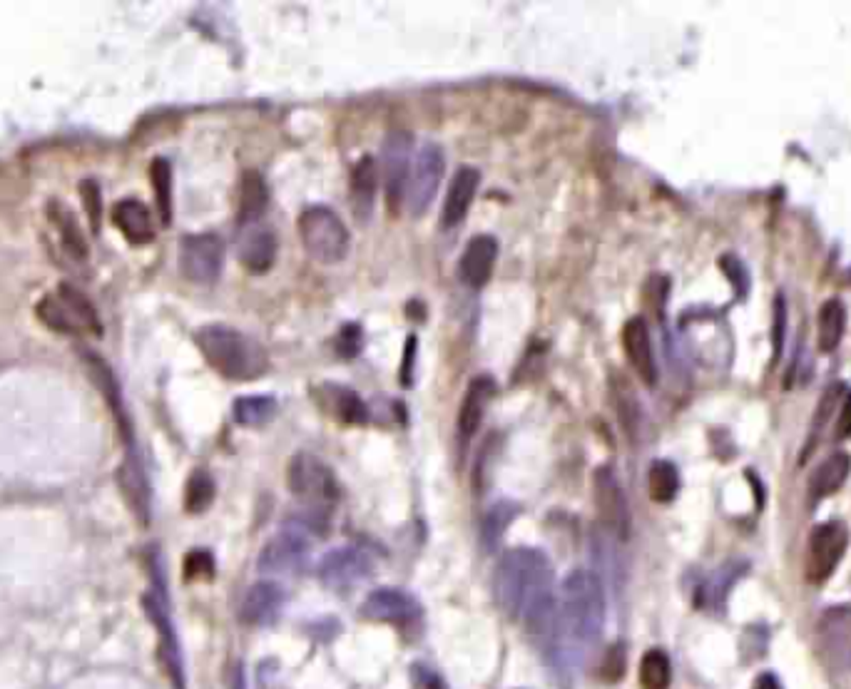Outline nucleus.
Segmentation results:
<instances>
[{
  "instance_id": "1",
  "label": "nucleus",
  "mask_w": 851,
  "mask_h": 689,
  "mask_svg": "<svg viewBox=\"0 0 851 689\" xmlns=\"http://www.w3.org/2000/svg\"><path fill=\"white\" fill-rule=\"evenodd\" d=\"M553 592L550 560L535 548H513L496 568V597L503 612L521 617L528 605Z\"/></svg>"
},
{
  "instance_id": "2",
  "label": "nucleus",
  "mask_w": 851,
  "mask_h": 689,
  "mask_svg": "<svg viewBox=\"0 0 851 689\" xmlns=\"http://www.w3.org/2000/svg\"><path fill=\"white\" fill-rule=\"evenodd\" d=\"M560 630L570 642L590 647L605 627V590L590 570H573L560 590Z\"/></svg>"
},
{
  "instance_id": "3",
  "label": "nucleus",
  "mask_w": 851,
  "mask_h": 689,
  "mask_svg": "<svg viewBox=\"0 0 851 689\" xmlns=\"http://www.w3.org/2000/svg\"><path fill=\"white\" fill-rule=\"evenodd\" d=\"M195 341L207 364L229 381H252L267 369V351L234 326L207 324L197 329Z\"/></svg>"
},
{
  "instance_id": "4",
  "label": "nucleus",
  "mask_w": 851,
  "mask_h": 689,
  "mask_svg": "<svg viewBox=\"0 0 851 689\" xmlns=\"http://www.w3.org/2000/svg\"><path fill=\"white\" fill-rule=\"evenodd\" d=\"M35 314L48 329L68 336H95L103 331L98 309L78 287L58 284L35 306Z\"/></svg>"
},
{
  "instance_id": "5",
  "label": "nucleus",
  "mask_w": 851,
  "mask_h": 689,
  "mask_svg": "<svg viewBox=\"0 0 851 689\" xmlns=\"http://www.w3.org/2000/svg\"><path fill=\"white\" fill-rule=\"evenodd\" d=\"M299 237L304 249L321 264H336L349 252V229L331 207H307L299 214Z\"/></svg>"
},
{
  "instance_id": "6",
  "label": "nucleus",
  "mask_w": 851,
  "mask_h": 689,
  "mask_svg": "<svg viewBox=\"0 0 851 689\" xmlns=\"http://www.w3.org/2000/svg\"><path fill=\"white\" fill-rule=\"evenodd\" d=\"M443 172H446V155H443L441 147L436 142L421 145V150L414 155V162H411L409 182H406L404 204L409 214L421 217L431 207L433 197L441 187Z\"/></svg>"
},
{
  "instance_id": "7",
  "label": "nucleus",
  "mask_w": 851,
  "mask_h": 689,
  "mask_svg": "<svg viewBox=\"0 0 851 689\" xmlns=\"http://www.w3.org/2000/svg\"><path fill=\"white\" fill-rule=\"evenodd\" d=\"M312 555L304 528H284L264 543L257 558V570L264 575H297Z\"/></svg>"
},
{
  "instance_id": "8",
  "label": "nucleus",
  "mask_w": 851,
  "mask_h": 689,
  "mask_svg": "<svg viewBox=\"0 0 851 689\" xmlns=\"http://www.w3.org/2000/svg\"><path fill=\"white\" fill-rule=\"evenodd\" d=\"M849 533L847 525L839 520H829V523L817 525L812 530L807 548V580L814 585H822L832 578L837 565L842 563L844 553H847Z\"/></svg>"
},
{
  "instance_id": "9",
  "label": "nucleus",
  "mask_w": 851,
  "mask_h": 689,
  "mask_svg": "<svg viewBox=\"0 0 851 689\" xmlns=\"http://www.w3.org/2000/svg\"><path fill=\"white\" fill-rule=\"evenodd\" d=\"M289 491L307 503H334L339 495L334 471L312 453H297L287 471Z\"/></svg>"
},
{
  "instance_id": "10",
  "label": "nucleus",
  "mask_w": 851,
  "mask_h": 689,
  "mask_svg": "<svg viewBox=\"0 0 851 689\" xmlns=\"http://www.w3.org/2000/svg\"><path fill=\"white\" fill-rule=\"evenodd\" d=\"M222 242L214 234H187L180 244V269L192 284H214L222 272Z\"/></svg>"
},
{
  "instance_id": "11",
  "label": "nucleus",
  "mask_w": 851,
  "mask_h": 689,
  "mask_svg": "<svg viewBox=\"0 0 851 689\" xmlns=\"http://www.w3.org/2000/svg\"><path fill=\"white\" fill-rule=\"evenodd\" d=\"M374 570L371 558L359 548H334L319 560V580L326 588L341 592L351 590L354 585H359L361 580H366Z\"/></svg>"
},
{
  "instance_id": "12",
  "label": "nucleus",
  "mask_w": 851,
  "mask_h": 689,
  "mask_svg": "<svg viewBox=\"0 0 851 689\" xmlns=\"http://www.w3.org/2000/svg\"><path fill=\"white\" fill-rule=\"evenodd\" d=\"M411 135L406 130H394L384 142V187L389 207L399 212L406 197V182L411 172Z\"/></svg>"
},
{
  "instance_id": "13",
  "label": "nucleus",
  "mask_w": 851,
  "mask_h": 689,
  "mask_svg": "<svg viewBox=\"0 0 851 689\" xmlns=\"http://www.w3.org/2000/svg\"><path fill=\"white\" fill-rule=\"evenodd\" d=\"M819 650L829 667L837 672L851 670V612L849 607H832L824 612L817 627Z\"/></svg>"
},
{
  "instance_id": "14",
  "label": "nucleus",
  "mask_w": 851,
  "mask_h": 689,
  "mask_svg": "<svg viewBox=\"0 0 851 689\" xmlns=\"http://www.w3.org/2000/svg\"><path fill=\"white\" fill-rule=\"evenodd\" d=\"M595 508H598V515L605 528H608V533L618 535V538H628V498H625L623 488H620L618 476L610 468H600L595 473Z\"/></svg>"
},
{
  "instance_id": "15",
  "label": "nucleus",
  "mask_w": 851,
  "mask_h": 689,
  "mask_svg": "<svg viewBox=\"0 0 851 689\" xmlns=\"http://www.w3.org/2000/svg\"><path fill=\"white\" fill-rule=\"evenodd\" d=\"M364 617L374 622H389V625H409L419 620L421 607L409 592L396 588H379L371 592L361 605Z\"/></svg>"
},
{
  "instance_id": "16",
  "label": "nucleus",
  "mask_w": 851,
  "mask_h": 689,
  "mask_svg": "<svg viewBox=\"0 0 851 689\" xmlns=\"http://www.w3.org/2000/svg\"><path fill=\"white\" fill-rule=\"evenodd\" d=\"M496 259H498L496 239H493L491 234H476L461 254V264H458L461 282L471 289L486 287V282L493 274V267H496Z\"/></svg>"
},
{
  "instance_id": "17",
  "label": "nucleus",
  "mask_w": 851,
  "mask_h": 689,
  "mask_svg": "<svg viewBox=\"0 0 851 689\" xmlns=\"http://www.w3.org/2000/svg\"><path fill=\"white\" fill-rule=\"evenodd\" d=\"M282 605V588H279L277 583H272V580H262V583H254L252 588L247 590L242 607H239V617H242L244 625L267 627L272 625V622H277Z\"/></svg>"
},
{
  "instance_id": "18",
  "label": "nucleus",
  "mask_w": 851,
  "mask_h": 689,
  "mask_svg": "<svg viewBox=\"0 0 851 689\" xmlns=\"http://www.w3.org/2000/svg\"><path fill=\"white\" fill-rule=\"evenodd\" d=\"M623 349L625 354H628V361L635 369V374H638L647 386L655 384L657 381L655 351H652L650 329H647L642 316H633V319H628V324L623 326Z\"/></svg>"
},
{
  "instance_id": "19",
  "label": "nucleus",
  "mask_w": 851,
  "mask_h": 689,
  "mask_svg": "<svg viewBox=\"0 0 851 689\" xmlns=\"http://www.w3.org/2000/svg\"><path fill=\"white\" fill-rule=\"evenodd\" d=\"M478 185H481V172L476 167H458L451 185H448L446 199H443L441 227H456L466 217L473 199H476Z\"/></svg>"
},
{
  "instance_id": "20",
  "label": "nucleus",
  "mask_w": 851,
  "mask_h": 689,
  "mask_svg": "<svg viewBox=\"0 0 851 689\" xmlns=\"http://www.w3.org/2000/svg\"><path fill=\"white\" fill-rule=\"evenodd\" d=\"M112 222L130 244H147L155 239V219L145 202L125 197L112 207Z\"/></svg>"
},
{
  "instance_id": "21",
  "label": "nucleus",
  "mask_w": 851,
  "mask_h": 689,
  "mask_svg": "<svg viewBox=\"0 0 851 689\" xmlns=\"http://www.w3.org/2000/svg\"><path fill=\"white\" fill-rule=\"evenodd\" d=\"M493 394H496V384H493L491 376H476L471 381V386L463 394L461 411H458V431H461V436H476Z\"/></svg>"
},
{
  "instance_id": "22",
  "label": "nucleus",
  "mask_w": 851,
  "mask_h": 689,
  "mask_svg": "<svg viewBox=\"0 0 851 689\" xmlns=\"http://www.w3.org/2000/svg\"><path fill=\"white\" fill-rule=\"evenodd\" d=\"M274 259H277V237L272 229L252 227L239 242V262L247 272L264 274L272 269Z\"/></svg>"
},
{
  "instance_id": "23",
  "label": "nucleus",
  "mask_w": 851,
  "mask_h": 689,
  "mask_svg": "<svg viewBox=\"0 0 851 689\" xmlns=\"http://www.w3.org/2000/svg\"><path fill=\"white\" fill-rule=\"evenodd\" d=\"M319 403L331 413V416L339 418L341 423H366L369 421V411H366V403L361 401V396L356 391L346 389V386L336 384H324L317 391Z\"/></svg>"
},
{
  "instance_id": "24",
  "label": "nucleus",
  "mask_w": 851,
  "mask_h": 689,
  "mask_svg": "<svg viewBox=\"0 0 851 689\" xmlns=\"http://www.w3.org/2000/svg\"><path fill=\"white\" fill-rule=\"evenodd\" d=\"M376 187H379V167H376V160L371 155L359 157V162H356L354 170H351V182H349L351 207H354L356 217L359 219L369 217L371 214Z\"/></svg>"
},
{
  "instance_id": "25",
  "label": "nucleus",
  "mask_w": 851,
  "mask_h": 689,
  "mask_svg": "<svg viewBox=\"0 0 851 689\" xmlns=\"http://www.w3.org/2000/svg\"><path fill=\"white\" fill-rule=\"evenodd\" d=\"M48 219L55 227V232H58L65 252H68L75 262H83V259L88 257V242H85L83 232H80L73 209L65 207L58 199H53V202L48 204Z\"/></svg>"
},
{
  "instance_id": "26",
  "label": "nucleus",
  "mask_w": 851,
  "mask_h": 689,
  "mask_svg": "<svg viewBox=\"0 0 851 689\" xmlns=\"http://www.w3.org/2000/svg\"><path fill=\"white\" fill-rule=\"evenodd\" d=\"M117 483H120L122 495L130 503L132 513L147 523L150 520V488H147L145 473H142L140 463L135 461V456H127L122 468L117 471Z\"/></svg>"
},
{
  "instance_id": "27",
  "label": "nucleus",
  "mask_w": 851,
  "mask_h": 689,
  "mask_svg": "<svg viewBox=\"0 0 851 689\" xmlns=\"http://www.w3.org/2000/svg\"><path fill=\"white\" fill-rule=\"evenodd\" d=\"M849 468H851V461L847 453L839 451L824 458V461L817 466V471L812 473V481H809V495H812V500H822L827 498L829 493L839 491L842 483L847 481Z\"/></svg>"
},
{
  "instance_id": "28",
  "label": "nucleus",
  "mask_w": 851,
  "mask_h": 689,
  "mask_svg": "<svg viewBox=\"0 0 851 689\" xmlns=\"http://www.w3.org/2000/svg\"><path fill=\"white\" fill-rule=\"evenodd\" d=\"M269 204V190L264 185L262 175L254 170L244 172L242 187H239V224L249 227V224L257 222L264 214Z\"/></svg>"
},
{
  "instance_id": "29",
  "label": "nucleus",
  "mask_w": 851,
  "mask_h": 689,
  "mask_svg": "<svg viewBox=\"0 0 851 689\" xmlns=\"http://www.w3.org/2000/svg\"><path fill=\"white\" fill-rule=\"evenodd\" d=\"M847 326V309L839 299H827L819 306L817 314V339L824 351H832L839 344Z\"/></svg>"
},
{
  "instance_id": "30",
  "label": "nucleus",
  "mask_w": 851,
  "mask_h": 689,
  "mask_svg": "<svg viewBox=\"0 0 851 689\" xmlns=\"http://www.w3.org/2000/svg\"><path fill=\"white\" fill-rule=\"evenodd\" d=\"M277 411V398L262 394L239 396L232 406L234 421L242 423V426H262V423L272 421V418L277 416Z\"/></svg>"
},
{
  "instance_id": "31",
  "label": "nucleus",
  "mask_w": 851,
  "mask_h": 689,
  "mask_svg": "<svg viewBox=\"0 0 851 689\" xmlns=\"http://www.w3.org/2000/svg\"><path fill=\"white\" fill-rule=\"evenodd\" d=\"M518 515V505L511 500H501V503L491 505V510L483 518V545L488 550H496L501 545L503 535L511 528V523Z\"/></svg>"
},
{
  "instance_id": "32",
  "label": "nucleus",
  "mask_w": 851,
  "mask_h": 689,
  "mask_svg": "<svg viewBox=\"0 0 851 689\" xmlns=\"http://www.w3.org/2000/svg\"><path fill=\"white\" fill-rule=\"evenodd\" d=\"M647 491L655 503H670L680 491V473L670 461H655L647 473Z\"/></svg>"
},
{
  "instance_id": "33",
  "label": "nucleus",
  "mask_w": 851,
  "mask_h": 689,
  "mask_svg": "<svg viewBox=\"0 0 851 689\" xmlns=\"http://www.w3.org/2000/svg\"><path fill=\"white\" fill-rule=\"evenodd\" d=\"M672 682L670 657L662 650H650L640 660V685L642 689H667Z\"/></svg>"
},
{
  "instance_id": "34",
  "label": "nucleus",
  "mask_w": 851,
  "mask_h": 689,
  "mask_svg": "<svg viewBox=\"0 0 851 689\" xmlns=\"http://www.w3.org/2000/svg\"><path fill=\"white\" fill-rule=\"evenodd\" d=\"M214 493H217V488H214V481H212L210 473L202 471V468H197V471H192V476L187 478L185 510L192 515L205 513V510L212 505Z\"/></svg>"
},
{
  "instance_id": "35",
  "label": "nucleus",
  "mask_w": 851,
  "mask_h": 689,
  "mask_svg": "<svg viewBox=\"0 0 851 689\" xmlns=\"http://www.w3.org/2000/svg\"><path fill=\"white\" fill-rule=\"evenodd\" d=\"M152 190H155L157 207H160L162 222H170L172 217V167L165 157H157L150 167Z\"/></svg>"
},
{
  "instance_id": "36",
  "label": "nucleus",
  "mask_w": 851,
  "mask_h": 689,
  "mask_svg": "<svg viewBox=\"0 0 851 689\" xmlns=\"http://www.w3.org/2000/svg\"><path fill=\"white\" fill-rule=\"evenodd\" d=\"M625 667H628V657H625V647L613 645L605 650L603 657V667H600V677H603L605 682H610V685H615V682L623 680L625 675Z\"/></svg>"
},
{
  "instance_id": "37",
  "label": "nucleus",
  "mask_w": 851,
  "mask_h": 689,
  "mask_svg": "<svg viewBox=\"0 0 851 689\" xmlns=\"http://www.w3.org/2000/svg\"><path fill=\"white\" fill-rule=\"evenodd\" d=\"M182 568H185V580H212L214 558L207 550H192Z\"/></svg>"
},
{
  "instance_id": "38",
  "label": "nucleus",
  "mask_w": 851,
  "mask_h": 689,
  "mask_svg": "<svg viewBox=\"0 0 851 689\" xmlns=\"http://www.w3.org/2000/svg\"><path fill=\"white\" fill-rule=\"evenodd\" d=\"M336 346H339V354L341 356H356L361 349V329L356 324H349L341 329L339 339H336Z\"/></svg>"
},
{
  "instance_id": "39",
  "label": "nucleus",
  "mask_w": 851,
  "mask_h": 689,
  "mask_svg": "<svg viewBox=\"0 0 851 689\" xmlns=\"http://www.w3.org/2000/svg\"><path fill=\"white\" fill-rule=\"evenodd\" d=\"M80 190H83L85 209H88V214H90V222H93V227H98V219H100V187L95 185L93 180H85Z\"/></svg>"
},
{
  "instance_id": "40",
  "label": "nucleus",
  "mask_w": 851,
  "mask_h": 689,
  "mask_svg": "<svg viewBox=\"0 0 851 689\" xmlns=\"http://www.w3.org/2000/svg\"><path fill=\"white\" fill-rule=\"evenodd\" d=\"M414 354H416V336H409V341H406L404 346V366H401V381L406 384H411V366H414Z\"/></svg>"
},
{
  "instance_id": "41",
  "label": "nucleus",
  "mask_w": 851,
  "mask_h": 689,
  "mask_svg": "<svg viewBox=\"0 0 851 689\" xmlns=\"http://www.w3.org/2000/svg\"><path fill=\"white\" fill-rule=\"evenodd\" d=\"M849 433H851V394L847 396V401H844L842 411H839V418H837V436L847 438Z\"/></svg>"
}]
</instances>
